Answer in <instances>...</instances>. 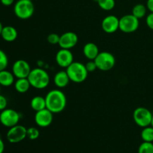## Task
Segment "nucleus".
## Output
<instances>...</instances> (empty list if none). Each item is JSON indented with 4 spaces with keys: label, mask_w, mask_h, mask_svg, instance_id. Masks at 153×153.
I'll list each match as a JSON object with an SVG mask.
<instances>
[{
    "label": "nucleus",
    "mask_w": 153,
    "mask_h": 153,
    "mask_svg": "<svg viewBox=\"0 0 153 153\" xmlns=\"http://www.w3.org/2000/svg\"><path fill=\"white\" fill-rule=\"evenodd\" d=\"M84 55L88 60H94L100 53V50L97 44L94 43H87L82 49Z\"/></svg>",
    "instance_id": "obj_15"
},
{
    "label": "nucleus",
    "mask_w": 153,
    "mask_h": 153,
    "mask_svg": "<svg viewBox=\"0 0 153 153\" xmlns=\"http://www.w3.org/2000/svg\"><path fill=\"white\" fill-rule=\"evenodd\" d=\"M140 137L142 140L145 142H153V127L149 126L143 128L140 133Z\"/></svg>",
    "instance_id": "obj_22"
},
{
    "label": "nucleus",
    "mask_w": 153,
    "mask_h": 153,
    "mask_svg": "<svg viewBox=\"0 0 153 153\" xmlns=\"http://www.w3.org/2000/svg\"><path fill=\"white\" fill-rule=\"evenodd\" d=\"M40 136V131L35 127H30L27 128V137L31 140H37Z\"/></svg>",
    "instance_id": "obj_25"
},
{
    "label": "nucleus",
    "mask_w": 153,
    "mask_h": 153,
    "mask_svg": "<svg viewBox=\"0 0 153 153\" xmlns=\"http://www.w3.org/2000/svg\"><path fill=\"white\" fill-rule=\"evenodd\" d=\"M1 37L4 41L8 42V43L13 42L18 37L17 30L11 25H6L3 27Z\"/></svg>",
    "instance_id": "obj_16"
},
{
    "label": "nucleus",
    "mask_w": 153,
    "mask_h": 153,
    "mask_svg": "<svg viewBox=\"0 0 153 153\" xmlns=\"http://www.w3.org/2000/svg\"><path fill=\"white\" fill-rule=\"evenodd\" d=\"M30 105L35 112L46 108V99L45 97H40V96L34 97L30 102Z\"/></svg>",
    "instance_id": "obj_19"
},
{
    "label": "nucleus",
    "mask_w": 153,
    "mask_h": 153,
    "mask_svg": "<svg viewBox=\"0 0 153 153\" xmlns=\"http://www.w3.org/2000/svg\"><path fill=\"white\" fill-rule=\"evenodd\" d=\"M46 108L53 114H59L67 106V97L64 93L59 89L49 91L45 97Z\"/></svg>",
    "instance_id": "obj_1"
},
{
    "label": "nucleus",
    "mask_w": 153,
    "mask_h": 153,
    "mask_svg": "<svg viewBox=\"0 0 153 153\" xmlns=\"http://www.w3.org/2000/svg\"><path fill=\"white\" fill-rule=\"evenodd\" d=\"M79 41L78 35L73 31H67L60 35L58 45L61 49H71L77 45Z\"/></svg>",
    "instance_id": "obj_13"
},
{
    "label": "nucleus",
    "mask_w": 153,
    "mask_h": 153,
    "mask_svg": "<svg viewBox=\"0 0 153 153\" xmlns=\"http://www.w3.org/2000/svg\"><path fill=\"white\" fill-rule=\"evenodd\" d=\"M20 114L19 112L11 108H5L0 113V123L7 128H11L19 124Z\"/></svg>",
    "instance_id": "obj_7"
},
{
    "label": "nucleus",
    "mask_w": 153,
    "mask_h": 153,
    "mask_svg": "<svg viewBox=\"0 0 153 153\" xmlns=\"http://www.w3.org/2000/svg\"><path fill=\"white\" fill-rule=\"evenodd\" d=\"M31 84L28 78H21L17 79L14 82V88L19 94H25L31 88Z\"/></svg>",
    "instance_id": "obj_20"
},
{
    "label": "nucleus",
    "mask_w": 153,
    "mask_h": 153,
    "mask_svg": "<svg viewBox=\"0 0 153 153\" xmlns=\"http://www.w3.org/2000/svg\"><path fill=\"white\" fill-rule=\"evenodd\" d=\"M138 153H153V143L143 141L139 146Z\"/></svg>",
    "instance_id": "obj_24"
},
{
    "label": "nucleus",
    "mask_w": 153,
    "mask_h": 153,
    "mask_svg": "<svg viewBox=\"0 0 153 153\" xmlns=\"http://www.w3.org/2000/svg\"><path fill=\"white\" fill-rule=\"evenodd\" d=\"M146 12H147V7L146 5L143 4H137L133 7L131 14L140 19L146 16Z\"/></svg>",
    "instance_id": "obj_21"
},
{
    "label": "nucleus",
    "mask_w": 153,
    "mask_h": 153,
    "mask_svg": "<svg viewBox=\"0 0 153 153\" xmlns=\"http://www.w3.org/2000/svg\"><path fill=\"white\" fill-rule=\"evenodd\" d=\"M7 99H6V97H4L3 95H1V94H0V111L7 108Z\"/></svg>",
    "instance_id": "obj_29"
},
{
    "label": "nucleus",
    "mask_w": 153,
    "mask_h": 153,
    "mask_svg": "<svg viewBox=\"0 0 153 153\" xmlns=\"http://www.w3.org/2000/svg\"><path fill=\"white\" fill-rule=\"evenodd\" d=\"M31 86L37 90H42L47 88L50 82L49 73L42 68L31 69V73L28 76Z\"/></svg>",
    "instance_id": "obj_2"
},
{
    "label": "nucleus",
    "mask_w": 153,
    "mask_h": 153,
    "mask_svg": "<svg viewBox=\"0 0 153 153\" xmlns=\"http://www.w3.org/2000/svg\"><path fill=\"white\" fill-rule=\"evenodd\" d=\"M97 69L101 71H109L114 67L116 59L113 54L109 52H101L94 59Z\"/></svg>",
    "instance_id": "obj_5"
},
{
    "label": "nucleus",
    "mask_w": 153,
    "mask_h": 153,
    "mask_svg": "<svg viewBox=\"0 0 153 153\" xmlns=\"http://www.w3.org/2000/svg\"><path fill=\"white\" fill-rule=\"evenodd\" d=\"M99 7L104 10H111L115 7V0H98Z\"/></svg>",
    "instance_id": "obj_23"
},
{
    "label": "nucleus",
    "mask_w": 153,
    "mask_h": 153,
    "mask_svg": "<svg viewBox=\"0 0 153 153\" xmlns=\"http://www.w3.org/2000/svg\"><path fill=\"white\" fill-rule=\"evenodd\" d=\"M0 90H1V85H0Z\"/></svg>",
    "instance_id": "obj_37"
},
{
    "label": "nucleus",
    "mask_w": 153,
    "mask_h": 153,
    "mask_svg": "<svg viewBox=\"0 0 153 153\" xmlns=\"http://www.w3.org/2000/svg\"><path fill=\"white\" fill-rule=\"evenodd\" d=\"M85 65L88 73H93V72L95 71L96 70H98L94 60H89Z\"/></svg>",
    "instance_id": "obj_28"
},
{
    "label": "nucleus",
    "mask_w": 153,
    "mask_h": 153,
    "mask_svg": "<svg viewBox=\"0 0 153 153\" xmlns=\"http://www.w3.org/2000/svg\"><path fill=\"white\" fill-rule=\"evenodd\" d=\"M27 137V128L22 125L14 126L9 128L7 132V139L10 143H17Z\"/></svg>",
    "instance_id": "obj_9"
},
{
    "label": "nucleus",
    "mask_w": 153,
    "mask_h": 153,
    "mask_svg": "<svg viewBox=\"0 0 153 153\" xmlns=\"http://www.w3.org/2000/svg\"><path fill=\"white\" fill-rule=\"evenodd\" d=\"M70 81L74 83H82L87 79L88 72L85 64L73 61L66 70Z\"/></svg>",
    "instance_id": "obj_3"
},
{
    "label": "nucleus",
    "mask_w": 153,
    "mask_h": 153,
    "mask_svg": "<svg viewBox=\"0 0 153 153\" xmlns=\"http://www.w3.org/2000/svg\"><path fill=\"white\" fill-rule=\"evenodd\" d=\"M120 19L114 15H108L102 19V28L107 34H113L119 29Z\"/></svg>",
    "instance_id": "obj_14"
},
{
    "label": "nucleus",
    "mask_w": 153,
    "mask_h": 153,
    "mask_svg": "<svg viewBox=\"0 0 153 153\" xmlns=\"http://www.w3.org/2000/svg\"><path fill=\"white\" fill-rule=\"evenodd\" d=\"M153 114L148 108L138 107L133 112V119L137 126L144 128L151 126Z\"/></svg>",
    "instance_id": "obj_6"
},
{
    "label": "nucleus",
    "mask_w": 153,
    "mask_h": 153,
    "mask_svg": "<svg viewBox=\"0 0 153 153\" xmlns=\"http://www.w3.org/2000/svg\"><path fill=\"white\" fill-rule=\"evenodd\" d=\"M74 57L70 49H61L57 52L55 61L59 67L67 69L73 62Z\"/></svg>",
    "instance_id": "obj_12"
},
{
    "label": "nucleus",
    "mask_w": 153,
    "mask_h": 153,
    "mask_svg": "<svg viewBox=\"0 0 153 153\" xmlns=\"http://www.w3.org/2000/svg\"><path fill=\"white\" fill-rule=\"evenodd\" d=\"M4 150V143L3 140L0 138V153H3Z\"/></svg>",
    "instance_id": "obj_33"
},
{
    "label": "nucleus",
    "mask_w": 153,
    "mask_h": 153,
    "mask_svg": "<svg viewBox=\"0 0 153 153\" xmlns=\"http://www.w3.org/2000/svg\"><path fill=\"white\" fill-rule=\"evenodd\" d=\"M13 12L17 18L20 19H28L34 13V5L32 1L18 0L13 7Z\"/></svg>",
    "instance_id": "obj_4"
},
{
    "label": "nucleus",
    "mask_w": 153,
    "mask_h": 153,
    "mask_svg": "<svg viewBox=\"0 0 153 153\" xmlns=\"http://www.w3.org/2000/svg\"><path fill=\"white\" fill-rule=\"evenodd\" d=\"M94 1H96V2H97V1H98V0H94Z\"/></svg>",
    "instance_id": "obj_36"
},
{
    "label": "nucleus",
    "mask_w": 153,
    "mask_h": 153,
    "mask_svg": "<svg viewBox=\"0 0 153 153\" xmlns=\"http://www.w3.org/2000/svg\"><path fill=\"white\" fill-rule=\"evenodd\" d=\"M146 25L153 31V13H149L146 17Z\"/></svg>",
    "instance_id": "obj_30"
},
{
    "label": "nucleus",
    "mask_w": 153,
    "mask_h": 153,
    "mask_svg": "<svg viewBox=\"0 0 153 153\" xmlns=\"http://www.w3.org/2000/svg\"><path fill=\"white\" fill-rule=\"evenodd\" d=\"M139 19L133 14H126L120 18L119 29L124 33H133L139 28Z\"/></svg>",
    "instance_id": "obj_8"
},
{
    "label": "nucleus",
    "mask_w": 153,
    "mask_h": 153,
    "mask_svg": "<svg viewBox=\"0 0 153 153\" xmlns=\"http://www.w3.org/2000/svg\"><path fill=\"white\" fill-rule=\"evenodd\" d=\"M31 68L29 64L26 61L19 59L13 63L12 66V73L16 79L21 78H28V75L31 73Z\"/></svg>",
    "instance_id": "obj_10"
},
{
    "label": "nucleus",
    "mask_w": 153,
    "mask_h": 153,
    "mask_svg": "<svg viewBox=\"0 0 153 153\" xmlns=\"http://www.w3.org/2000/svg\"><path fill=\"white\" fill-rule=\"evenodd\" d=\"M29 1H32V0H29Z\"/></svg>",
    "instance_id": "obj_38"
},
{
    "label": "nucleus",
    "mask_w": 153,
    "mask_h": 153,
    "mask_svg": "<svg viewBox=\"0 0 153 153\" xmlns=\"http://www.w3.org/2000/svg\"><path fill=\"white\" fill-rule=\"evenodd\" d=\"M146 6L150 13H153V0H147Z\"/></svg>",
    "instance_id": "obj_31"
},
{
    "label": "nucleus",
    "mask_w": 153,
    "mask_h": 153,
    "mask_svg": "<svg viewBox=\"0 0 153 153\" xmlns=\"http://www.w3.org/2000/svg\"><path fill=\"white\" fill-rule=\"evenodd\" d=\"M3 25L2 24H1V22H0V36H1V31H2V28H3Z\"/></svg>",
    "instance_id": "obj_34"
},
{
    "label": "nucleus",
    "mask_w": 153,
    "mask_h": 153,
    "mask_svg": "<svg viewBox=\"0 0 153 153\" xmlns=\"http://www.w3.org/2000/svg\"><path fill=\"white\" fill-rule=\"evenodd\" d=\"M8 65V58L5 52L0 49V71L6 70Z\"/></svg>",
    "instance_id": "obj_26"
},
{
    "label": "nucleus",
    "mask_w": 153,
    "mask_h": 153,
    "mask_svg": "<svg viewBox=\"0 0 153 153\" xmlns=\"http://www.w3.org/2000/svg\"><path fill=\"white\" fill-rule=\"evenodd\" d=\"M53 114H54L47 108L37 111L34 115L35 123L41 128L49 126L53 121Z\"/></svg>",
    "instance_id": "obj_11"
},
{
    "label": "nucleus",
    "mask_w": 153,
    "mask_h": 153,
    "mask_svg": "<svg viewBox=\"0 0 153 153\" xmlns=\"http://www.w3.org/2000/svg\"><path fill=\"white\" fill-rule=\"evenodd\" d=\"M151 126L153 127V115H152V123H151Z\"/></svg>",
    "instance_id": "obj_35"
},
{
    "label": "nucleus",
    "mask_w": 153,
    "mask_h": 153,
    "mask_svg": "<svg viewBox=\"0 0 153 153\" xmlns=\"http://www.w3.org/2000/svg\"><path fill=\"white\" fill-rule=\"evenodd\" d=\"M14 75L7 70L0 71V85L3 87H9L15 82Z\"/></svg>",
    "instance_id": "obj_18"
},
{
    "label": "nucleus",
    "mask_w": 153,
    "mask_h": 153,
    "mask_svg": "<svg viewBox=\"0 0 153 153\" xmlns=\"http://www.w3.org/2000/svg\"><path fill=\"white\" fill-rule=\"evenodd\" d=\"M0 1L4 6H10L13 4L14 0H0Z\"/></svg>",
    "instance_id": "obj_32"
},
{
    "label": "nucleus",
    "mask_w": 153,
    "mask_h": 153,
    "mask_svg": "<svg viewBox=\"0 0 153 153\" xmlns=\"http://www.w3.org/2000/svg\"><path fill=\"white\" fill-rule=\"evenodd\" d=\"M60 40V35H58L56 33H51L47 36L48 43L52 45L58 44Z\"/></svg>",
    "instance_id": "obj_27"
},
{
    "label": "nucleus",
    "mask_w": 153,
    "mask_h": 153,
    "mask_svg": "<svg viewBox=\"0 0 153 153\" xmlns=\"http://www.w3.org/2000/svg\"><path fill=\"white\" fill-rule=\"evenodd\" d=\"M70 82V79L66 70L65 71L62 70V71L58 72L54 76V84L58 88H65L68 85Z\"/></svg>",
    "instance_id": "obj_17"
}]
</instances>
